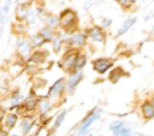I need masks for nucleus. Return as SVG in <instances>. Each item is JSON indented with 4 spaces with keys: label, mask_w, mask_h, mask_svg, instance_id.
Wrapping results in <instances>:
<instances>
[{
    "label": "nucleus",
    "mask_w": 154,
    "mask_h": 136,
    "mask_svg": "<svg viewBox=\"0 0 154 136\" xmlns=\"http://www.w3.org/2000/svg\"><path fill=\"white\" fill-rule=\"evenodd\" d=\"M100 114H101V110H96V111H93L88 117H85V119H84L83 123L81 124L79 129L77 130V136H84V135H87V132L89 131L90 126H91L96 120H99Z\"/></svg>",
    "instance_id": "nucleus-1"
},
{
    "label": "nucleus",
    "mask_w": 154,
    "mask_h": 136,
    "mask_svg": "<svg viewBox=\"0 0 154 136\" xmlns=\"http://www.w3.org/2000/svg\"><path fill=\"white\" fill-rule=\"evenodd\" d=\"M109 130L113 134V136H132L131 129L128 128L123 120H113L109 124Z\"/></svg>",
    "instance_id": "nucleus-2"
},
{
    "label": "nucleus",
    "mask_w": 154,
    "mask_h": 136,
    "mask_svg": "<svg viewBox=\"0 0 154 136\" xmlns=\"http://www.w3.org/2000/svg\"><path fill=\"white\" fill-rule=\"evenodd\" d=\"M65 87H66V84H65V79H64V78H59L58 81H55V82L51 85V88L48 89V94H47V96L51 97V99L59 96V95L65 90Z\"/></svg>",
    "instance_id": "nucleus-3"
},
{
    "label": "nucleus",
    "mask_w": 154,
    "mask_h": 136,
    "mask_svg": "<svg viewBox=\"0 0 154 136\" xmlns=\"http://www.w3.org/2000/svg\"><path fill=\"white\" fill-rule=\"evenodd\" d=\"M82 78H83V73L81 71L79 72H72L70 75V77L67 78V82H66V89H67V91L72 93L77 88V85L79 84V82L82 81Z\"/></svg>",
    "instance_id": "nucleus-4"
},
{
    "label": "nucleus",
    "mask_w": 154,
    "mask_h": 136,
    "mask_svg": "<svg viewBox=\"0 0 154 136\" xmlns=\"http://www.w3.org/2000/svg\"><path fill=\"white\" fill-rule=\"evenodd\" d=\"M75 22H76V16L71 10H67V11L63 12V14L60 17V24L64 28H70L71 25L75 24Z\"/></svg>",
    "instance_id": "nucleus-5"
},
{
    "label": "nucleus",
    "mask_w": 154,
    "mask_h": 136,
    "mask_svg": "<svg viewBox=\"0 0 154 136\" xmlns=\"http://www.w3.org/2000/svg\"><path fill=\"white\" fill-rule=\"evenodd\" d=\"M112 67V61L108 59H97L94 61V70L99 73H106Z\"/></svg>",
    "instance_id": "nucleus-6"
},
{
    "label": "nucleus",
    "mask_w": 154,
    "mask_h": 136,
    "mask_svg": "<svg viewBox=\"0 0 154 136\" xmlns=\"http://www.w3.org/2000/svg\"><path fill=\"white\" fill-rule=\"evenodd\" d=\"M141 112L146 120H150L154 118V104L150 101H144L141 105Z\"/></svg>",
    "instance_id": "nucleus-7"
},
{
    "label": "nucleus",
    "mask_w": 154,
    "mask_h": 136,
    "mask_svg": "<svg viewBox=\"0 0 154 136\" xmlns=\"http://www.w3.org/2000/svg\"><path fill=\"white\" fill-rule=\"evenodd\" d=\"M78 57V54L76 53V52H72V53H69L65 58H64V60H63V67L65 69V70H67V71H71V70H73V64H75V60H76V58Z\"/></svg>",
    "instance_id": "nucleus-8"
},
{
    "label": "nucleus",
    "mask_w": 154,
    "mask_h": 136,
    "mask_svg": "<svg viewBox=\"0 0 154 136\" xmlns=\"http://www.w3.org/2000/svg\"><path fill=\"white\" fill-rule=\"evenodd\" d=\"M89 35L91 36L93 40H95V41H97V42H101V41H103V39H105V35H103L102 30H101L100 28H97V26L91 28V29L89 30Z\"/></svg>",
    "instance_id": "nucleus-9"
},
{
    "label": "nucleus",
    "mask_w": 154,
    "mask_h": 136,
    "mask_svg": "<svg viewBox=\"0 0 154 136\" xmlns=\"http://www.w3.org/2000/svg\"><path fill=\"white\" fill-rule=\"evenodd\" d=\"M136 23V18H130V19H128V20H125L124 22V24L120 26V29L118 30V34H117V36L119 37V36H122V35H124L134 24Z\"/></svg>",
    "instance_id": "nucleus-10"
},
{
    "label": "nucleus",
    "mask_w": 154,
    "mask_h": 136,
    "mask_svg": "<svg viewBox=\"0 0 154 136\" xmlns=\"http://www.w3.org/2000/svg\"><path fill=\"white\" fill-rule=\"evenodd\" d=\"M85 57L84 55H78L77 58H76V60H75V64H73V72H79L83 67H84V65H85Z\"/></svg>",
    "instance_id": "nucleus-11"
},
{
    "label": "nucleus",
    "mask_w": 154,
    "mask_h": 136,
    "mask_svg": "<svg viewBox=\"0 0 154 136\" xmlns=\"http://www.w3.org/2000/svg\"><path fill=\"white\" fill-rule=\"evenodd\" d=\"M17 120H18V117H17V114H14V113H8V114L5 117V124H6V126H7L8 129H12V128L16 125Z\"/></svg>",
    "instance_id": "nucleus-12"
},
{
    "label": "nucleus",
    "mask_w": 154,
    "mask_h": 136,
    "mask_svg": "<svg viewBox=\"0 0 154 136\" xmlns=\"http://www.w3.org/2000/svg\"><path fill=\"white\" fill-rule=\"evenodd\" d=\"M17 49H18V52L20 53V54H28L29 53V51H30V46H29V43L26 42V41H23V40H20V41H18L17 42Z\"/></svg>",
    "instance_id": "nucleus-13"
},
{
    "label": "nucleus",
    "mask_w": 154,
    "mask_h": 136,
    "mask_svg": "<svg viewBox=\"0 0 154 136\" xmlns=\"http://www.w3.org/2000/svg\"><path fill=\"white\" fill-rule=\"evenodd\" d=\"M66 114H67V110H64V111H61V112L57 116V118H55V120H54V125H53V129H54V130L58 129V128L63 124V122H64Z\"/></svg>",
    "instance_id": "nucleus-14"
},
{
    "label": "nucleus",
    "mask_w": 154,
    "mask_h": 136,
    "mask_svg": "<svg viewBox=\"0 0 154 136\" xmlns=\"http://www.w3.org/2000/svg\"><path fill=\"white\" fill-rule=\"evenodd\" d=\"M122 76H123V72H122V69H114V70H112L111 71V73H109V81L111 82H113V83H116V82H118L120 78H122Z\"/></svg>",
    "instance_id": "nucleus-15"
},
{
    "label": "nucleus",
    "mask_w": 154,
    "mask_h": 136,
    "mask_svg": "<svg viewBox=\"0 0 154 136\" xmlns=\"http://www.w3.org/2000/svg\"><path fill=\"white\" fill-rule=\"evenodd\" d=\"M37 99L35 97V96H32V95H30L25 101H24V105H25V107L28 108V111H31V110H34L35 108V106L37 105Z\"/></svg>",
    "instance_id": "nucleus-16"
},
{
    "label": "nucleus",
    "mask_w": 154,
    "mask_h": 136,
    "mask_svg": "<svg viewBox=\"0 0 154 136\" xmlns=\"http://www.w3.org/2000/svg\"><path fill=\"white\" fill-rule=\"evenodd\" d=\"M84 41H85L84 34H76L70 39V43H73V45H83Z\"/></svg>",
    "instance_id": "nucleus-17"
},
{
    "label": "nucleus",
    "mask_w": 154,
    "mask_h": 136,
    "mask_svg": "<svg viewBox=\"0 0 154 136\" xmlns=\"http://www.w3.org/2000/svg\"><path fill=\"white\" fill-rule=\"evenodd\" d=\"M31 128H32V122L29 118L23 119V122H22V131H23V134L24 135H28L30 132Z\"/></svg>",
    "instance_id": "nucleus-18"
},
{
    "label": "nucleus",
    "mask_w": 154,
    "mask_h": 136,
    "mask_svg": "<svg viewBox=\"0 0 154 136\" xmlns=\"http://www.w3.org/2000/svg\"><path fill=\"white\" fill-rule=\"evenodd\" d=\"M51 108V101L49 100H43L40 102V111L42 114H46Z\"/></svg>",
    "instance_id": "nucleus-19"
},
{
    "label": "nucleus",
    "mask_w": 154,
    "mask_h": 136,
    "mask_svg": "<svg viewBox=\"0 0 154 136\" xmlns=\"http://www.w3.org/2000/svg\"><path fill=\"white\" fill-rule=\"evenodd\" d=\"M31 41H32V46H40L45 40L42 39L41 35H35L31 37Z\"/></svg>",
    "instance_id": "nucleus-20"
},
{
    "label": "nucleus",
    "mask_w": 154,
    "mask_h": 136,
    "mask_svg": "<svg viewBox=\"0 0 154 136\" xmlns=\"http://www.w3.org/2000/svg\"><path fill=\"white\" fill-rule=\"evenodd\" d=\"M4 25H5L4 13H2V10L0 8V37H1V35H2V31H4Z\"/></svg>",
    "instance_id": "nucleus-21"
},
{
    "label": "nucleus",
    "mask_w": 154,
    "mask_h": 136,
    "mask_svg": "<svg viewBox=\"0 0 154 136\" xmlns=\"http://www.w3.org/2000/svg\"><path fill=\"white\" fill-rule=\"evenodd\" d=\"M40 35L42 36V39H43L45 41L51 40V32H49V30H47V29H43V30L41 31V34H40Z\"/></svg>",
    "instance_id": "nucleus-22"
},
{
    "label": "nucleus",
    "mask_w": 154,
    "mask_h": 136,
    "mask_svg": "<svg viewBox=\"0 0 154 136\" xmlns=\"http://www.w3.org/2000/svg\"><path fill=\"white\" fill-rule=\"evenodd\" d=\"M117 1L123 7H130L132 5V0H117Z\"/></svg>",
    "instance_id": "nucleus-23"
},
{
    "label": "nucleus",
    "mask_w": 154,
    "mask_h": 136,
    "mask_svg": "<svg viewBox=\"0 0 154 136\" xmlns=\"http://www.w3.org/2000/svg\"><path fill=\"white\" fill-rule=\"evenodd\" d=\"M59 48H60V40H59V39H55V40H54V51L58 52Z\"/></svg>",
    "instance_id": "nucleus-24"
},
{
    "label": "nucleus",
    "mask_w": 154,
    "mask_h": 136,
    "mask_svg": "<svg viewBox=\"0 0 154 136\" xmlns=\"http://www.w3.org/2000/svg\"><path fill=\"white\" fill-rule=\"evenodd\" d=\"M11 1H12V0H7V1H6V5L4 6V13H7L10 6H11Z\"/></svg>",
    "instance_id": "nucleus-25"
},
{
    "label": "nucleus",
    "mask_w": 154,
    "mask_h": 136,
    "mask_svg": "<svg viewBox=\"0 0 154 136\" xmlns=\"http://www.w3.org/2000/svg\"><path fill=\"white\" fill-rule=\"evenodd\" d=\"M0 136H8V134H7V131L0 129Z\"/></svg>",
    "instance_id": "nucleus-26"
},
{
    "label": "nucleus",
    "mask_w": 154,
    "mask_h": 136,
    "mask_svg": "<svg viewBox=\"0 0 154 136\" xmlns=\"http://www.w3.org/2000/svg\"><path fill=\"white\" fill-rule=\"evenodd\" d=\"M138 136H147V135H142V134H140V135H138Z\"/></svg>",
    "instance_id": "nucleus-27"
},
{
    "label": "nucleus",
    "mask_w": 154,
    "mask_h": 136,
    "mask_svg": "<svg viewBox=\"0 0 154 136\" xmlns=\"http://www.w3.org/2000/svg\"><path fill=\"white\" fill-rule=\"evenodd\" d=\"M12 136H18V135H12Z\"/></svg>",
    "instance_id": "nucleus-28"
}]
</instances>
